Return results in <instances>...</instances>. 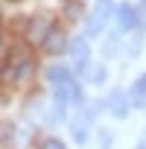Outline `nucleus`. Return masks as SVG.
Masks as SVG:
<instances>
[{
    "label": "nucleus",
    "mask_w": 146,
    "mask_h": 149,
    "mask_svg": "<svg viewBox=\"0 0 146 149\" xmlns=\"http://www.w3.org/2000/svg\"><path fill=\"white\" fill-rule=\"evenodd\" d=\"M111 18H114V0H97L94 9H91V15H88V21H85V24H88V26H85V35H88V38L99 35Z\"/></svg>",
    "instance_id": "obj_1"
},
{
    "label": "nucleus",
    "mask_w": 146,
    "mask_h": 149,
    "mask_svg": "<svg viewBox=\"0 0 146 149\" xmlns=\"http://www.w3.org/2000/svg\"><path fill=\"white\" fill-rule=\"evenodd\" d=\"M41 47H44L50 56H61V53H67L70 38H67V32H64L61 26H50L47 35H44V41H41Z\"/></svg>",
    "instance_id": "obj_2"
},
{
    "label": "nucleus",
    "mask_w": 146,
    "mask_h": 149,
    "mask_svg": "<svg viewBox=\"0 0 146 149\" xmlns=\"http://www.w3.org/2000/svg\"><path fill=\"white\" fill-rule=\"evenodd\" d=\"M105 108H108V114L111 117H117V120H126L129 117V108H131V102H129V94L126 91H111L108 94V100H105Z\"/></svg>",
    "instance_id": "obj_3"
},
{
    "label": "nucleus",
    "mask_w": 146,
    "mask_h": 149,
    "mask_svg": "<svg viewBox=\"0 0 146 149\" xmlns=\"http://www.w3.org/2000/svg\"><path fill=\"white\" fill-rule=\"evenodd\" d=\"M114 15H117V29H120L123 35H129V32H134V29H137V9H134L131 3L117 6V9H114Z\"/></svg>",
    "instance_id": "obj_4"
},
{
    "label": "nucleus",
    "mask_w": 146,
    "mask_h": 149,
    "mask_svg": "<svg viewBox=\"0 0 146 149\" xmlns=\"http://www.w3.org/2000/svg\"><path fill=\"white\" fill-rule=\"evenodd\" d=\"M56 100L64 102V105H67V102H82V88H79V82L73 79V76L64 79V82H58V85H56Z\"/></svg>",
    "instance_id": "obj_5"
},
{
    "label": "nucleus",
    "mask_w": 146,
    "mask_h": 149,
    "mask_svg": "<svg viewBox=\"0 0 146 149\" xmlns=\"http://www.w3.org/2000/svg\"><path fill=\"white\" fill-rule=\"evenodd\" d=\"M76 73H79L85 82H91V85H105V79H108V70H105L102 64H94L91 58H88L85 64H79Z\"/></svg>",
    "instance_id": "obj_6"
},
{
    "label": "nucleus",
    "mask_w": 146,
    "mask_h": 149,
    "mask_svg": "<svg viewBox=\"0 0 146 149\" xmlns=\"http://www.w3.org/2000/svg\"><path fill=\"white\" fill-rule=\"evenodd\" d=\"M67 53L73 56V64H85L88 58H91V47H88V35H79L76 41H70V47H67Z\"/></svg>",
    "instance_id": "obj_7"
},
{
    "label": "nucleus",
    "mask_w": 146,
    "mask_h": 149,
    "mask_svg": "<svg viewBox=\"0 0 146 149\" xmlns=\"http://www.w3.org/2000/svg\"><path fill=\"white\" fill-rule=\"evenodd\" d=\"M129 102H131L134 108H146V73H143V76H137V79L131 82Z\"/></svg>",
    "instance_id": "obj_8"
},
{
    "label": "nucleus",
    "mask_w": 146,
    "mask_h": 149,
    "mask_svg": "<svg viewBox=\"0 0 146 149\" xmlns=\"http://www.w3.org/2000/svg\"><path fill=\"white\" fill-rule=\"evenodd\" d=\"M88 123H91V120H88L85 114H79L76 120L70 123V134H73L76 143H85V140H88Z\"/></svg>",
    "instance_id": "obj_9"
},
{
    "label": "nucleus",
    "mask_w": 146,
    "mask_h": 149,
    "mask_svg": "<svg viewBox=\"0 0 146 149\" xmlns=\"http://www.w3.org/2000/svg\"><path fill=\"white\" fill-rule=\"evenodd\" d=\"M50 26H53V24H47V18H35V21H32V26H29V32H26V35H29V41H35V44H41Z\"/></svg>",
    "instance_id": "obj_10"
},
{
    "label": "nucleus",
    "mask_w": 146,
    "mask_h": 149,
    "mask_svg": "<svg viewBox=\"0 0 146 149\" xmlns=\"http://www.w3.org/2000/svg\"><path fill=\"white\" fill-rule=\"evenodd\" d=\"M70 76H73V70L64 67V64H53V67L47 70V79H50L53 85H58V82H64V79H70Z\"/></svg>",
    "instance_id": "obj_11"
},
{
    "label": "nucleus",
    "mask_w": 146,
    "mask_h": 149,
    "mask_svg": "<svg viewBox=\"0 0 146 149\" xmlns=\"http://www.w3.org/2000/svg\"><path fill=\"white\" fill-rule=\"evenodd\" d=\"M117 53H120V38H117V35H108V38H105V47H102V56H105V58H114Z\"/></svg>",
    "instance_id": "obj_12"
},
{
    "label": "nucleus",
    "mask_w": 146,
    "mask_h": 149,
    "mask_svg": "<svg viewBox=\"0 0 146 149\" xmlns=\"http://www.w3.org/2000/svg\"><path fill=\"white\" fill-rule=\"evenodd\" d=\"M140 50H143V35L134 29V35H131V41H129V50H126V53H129L131 58H137V56H140Z\"/></svg>",
    "instance_id": "obj_13"
},
{
    "label": "nucleus",
    "mask_w": 146,
    "mask_h": 149,
    "mask_svg": "<svg viewBox=\"0 0 146 149\" xmlns=\"http://www.w3.org/2000/svg\"><path fill=\"white\" fill-rule=\"evenodd\" d=\"M61 120H64V102L56 100V105L50 108V123H61Z\"/></svg>",
    "instance_id": "obj_14"
},
{
    "label": "nucleus",
    "mask_w": 146,
    "mask_h": 149,
    "mask_svg": "<svg viewBox=\"0 0 146 149\" xmlns=\"http://www.w3.org/2000/svg\"><path fill=\"white\" fill-rule=\"evenodd\" d=\"M111 143H114V134L108 129H99V149H111Z\"/></svg>",
    "instance_id": "obj_15"
},
{
    "label": "nucleus",
    "mask_w": 146,
    "mask_h": 149,
    "mask_svg": "<svg viewBox=\"0 0 146 149\" xmlns=\"http://www.w3.org/2000/svg\"><path fill=\"white\" fill-rule=\"evenodd\" d=\"M41 149H67V146H64V140H58V137H47V140L41 143Z\"/></svg>",
    "instance_id": "obj_16"
},
{
    "label": "nucleus",
    "mask_w": 146,
    "mask_h": 149,
    "mask_svg": "<svg viewBox=\"0 0 146 149\" xmlns=\"http://www.w3.org/2000/svg\"><path fill=\"white\" fill-rule=\"evenodd\" d=\"M134 9H137V26L146 29V0H140V6H134Z\"/></svg>",
    "instance_id": "obj_17"
},
{
    "label": "nucleus",
    "mask_w": 146,
    "mask_h": 149,
    "mask_svg": "<svg viewBox=\"0 0 146 149\" xmlns=\"http://www.w3.org/2000/svg\"><path fill=\"white\" fill-rule=\"evenodd\" d=\"M79 12H82V6H79V3H73V0H70V6H67V18H76Z\"/></svg>",
    "instance_id": "obj_18"
},
{
    "label": "nucleus",
    "mask_w": 146,
    "mask_h": 149,
    "mask_svg": "<svg viewBox=\"0 0 146 149\" xmlns=\"http://www.w3.org/2000/svg\"><path fill=\"white\" fill-rule=\"evenodd\" d=\"M3 76H6V64L0 61V79H3Z\"/></svg>",
    "instance_id": "obj_19"
},
{
    "label": "nucleus",
    "mask_w": 146,
    "mask_h": 149,
    "mask_svg": "<svg viewBox=\"0 0 146 149\" xmlns=\"http://www.w3.org/2000/svg\"><path fill=\"white\" fill-rule=\"evenodd\" d=\"M137 149H146V143H140V146H137Z\"/></svg>",
    "instance_id": "obj_20"
}]
</instances>
